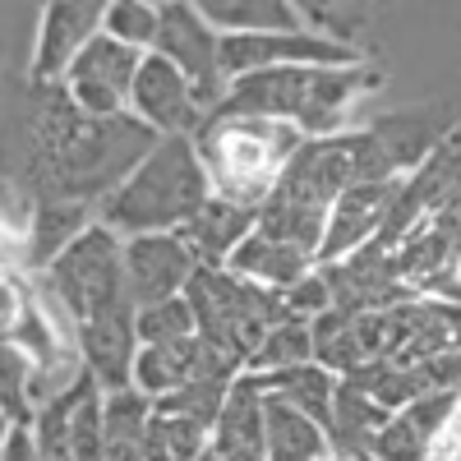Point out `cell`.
Instances as JSON below:
<instances>
[{"label": "cell", "instance_id": "1", "mask_svg": "<svg viewBox=\"0 0 461 461\" xmlns=\"http://www.w3.org/2000/svg\"><path fill=\"white\" fill-rule=\"evenodd\" d=\"M23 134H28L23 185L32 203L60 199L84 208H102L162 139L134 115H115V121L84 115L69 102L65 84L51 88L28 84Z\"/></svg>", "mask_w": 461, "mask_h": 461}, {"label": "cell", "instance_id": "2", "mask_svg": "<svg viewBox=\"0 0 461 461\" xmlns=\"http://www.w3.org/2000/svg\"><path fill=\"white\" fill-rule=\"evenodd\" d=\"M212 199V180L194 139H158L139 171L97 208V221L121 240L185 230Z\"/></svg>", "mask_w": 461, "mask_h": 461}, {"label": "cell", "instance_id": "3", "mask_svg": "<svg viewBox=\"0 0 461 461\" xmlns=\"http://www.w3.org/2000/svg\"><path fill=\"white\" fill-rule=\"evenodd\" d=\"M194 143H199V158L208 167L212 194L263 208V199L273 194L277 176L295 158L304 134L295 125H273V121L208 115V125L194 134Z\"/></svg>", "mask_w": 461, "mask_h": 461}, {"label": "cell", "instance_id": "4", "mask_svg": "<svg viewBox=\"0 0 461 461\" xmlns=\"http://www.w3.org/2000/svg\"><path fill=\"white\" fill-rule=\"evenodd\" d=\"M189 304L199 314V337L221 346L226 356H236L245 369L254 360V351L263 346V337L273 332L286 314V300L277 291H263L245 277H236L230 267H203L189 282Z\"/></svg>", "mask_w": 461, "mask_h": 461}, {"label": "cell", "instance_id": "5", "mask_svg": "<svg viewBox=\"0 0 461 461\" xmlns=\"http://www.w3.org/2000/svg\"><path fill=\"white\" fill-rule=\"evenodd\" d=\"M42 286L65 310V319L74 328L97 319L111 304L130 300V291H125V240L115 236L111 226L93 221L42 273Z\"/></svg>", "mask_w": 461, "mask_h": 461}, {"label": "cell", "instance_id": "6", "mask_svg": "<svg viewBox=\"0 0 461 461\" xmlns=\"http://www.w3.org/2000/svg\"><path fill=\"white\" fill-rule=\"evenodd\" d=\"M130 115H134V121H143L152 134H162V139H194L208 125L212 111L203 106L199 88L189 84L167 56L148 51L143 65H139V74H134Z\"/></svg>", "mask_w": 461, "mask_h": 461}, {"label": "cell", "instance_id": "7", "mask_svg": "<svg viewBox=\"0 0 461 461\" xmlns=\"http://www.w3.org/2000/svg\"><path fill=\"white\" fill-rule=\"evenodd\" d=\"M148 51H134L115 37L97 32L84 47V56L69 65L65 74V93L84 115L97 121H115V115H130V93H134V74L143 65Z\"/></svg>", "mask_w": 461, "mask_h": 461}, {"label": "cell", "instance_id": "8", "mask_svg": "<svg viewBox=\"0 0 461 461\" xmlns=\"http://www.w3.org/2000/svg\"><path fill=\"white\" fill-rule=\"evenodd\" d=\"M152 51L167 56L185 79L199 88L203 106L217 111L230 79L221 69V32L203 19L199 5H162V28H158V47Z\"/></svg>", "mask_w": 461, "mask_h": 461}, {"label": "cell", "instance_id": "9", "mask_svg": "<svg viewBox=\"0 0 461 461\" xmlns=\"http://www.w3.org/2000/svg\"><path fill=\"white\" fill-rule=\"evenodd\" d=\"M203 273L194 245L185 230H162V236H134L125 240V291L139 304H158L171 295H185L189 282Z\"/></svg>", "mask_w": 461, "mask_h": 461}, {"label": "cell", "instance_id": "10", "mask_svg": "<svg viewBox=\"0 0 461 461\" xmlns=\"http://www.w3.org/2000/svg\"><path fill=\"white\" fill-rule=\"evenodd\" d=\"M365 130L383 148L393 176L406 180L456 134V121H452L447 102H420V106H402V111H388V115H374Z\"/></svg>", "mask_w": 461, "mask_h": 461}, {"label": "cell", "instance_id": "11", "mask_svg": "<svg viewBox=\"0 0 461 461\" xmlns=\"http://www.w3.org/2000/svg\"><path fill=\"white\" fill-rule=\"evenodd\" d=\"M106 5H88V0H69V5H47L37 19V42L28 60V84L51 88L65 84L69 65L84 56V47L102 32Z\"/></svg>", "mask_w": 461, "mask_h": 461}, {"label": "cell", "instance_id": "12", "mask_svg": "<svg viewBox=\"0 0 461 461\" xmlns=\"http://www.w3.org/2000/svg\"><path fill=\"white\" fill-rule=\"evenodd\" d=\"M134 319H139V304L121 300V304H111V310H102L97 319L74 328V351H79L84 369L97 378L102 393H121L134 378V356H139Z\"/></svg>", "mask_w": 461, "mask_h": 461}, {"label": "cell", "instance_id": "13", "mask_svg": "<svg viewBox=\"0 0 461 461\" xmlns=\"http://www.w3.org/2000/svg\"><path fill=\"white\" fill-rule=\"evenodd\" d=\"M393 194H397V180L393 185H351L346 189L328 212V236H323L319 263H341V258L360 254L365 245H374L378 230H383V217H388V208H393Z\"/></svg>", "mask_w": 461, "mask_h": 461}, {"label": "cell", "instance_id": "14", "mask_svg": "<svg viewBox=\"0 0 461 461\" xmlns=\"http://www.w3.org/2000/svg\"><path fill=\"white\" fill-rule=\"evenodd\" d=\"M254 230H258V208L212 194L203 203V212L185 226V240L194 245V254H199L203 267H226L230 254H236L254 236Z\"/></svg>", "mask_w": 461, "mask_h": 461}, {"label": "cell", "instance_id": "15", "mask_svg": "<svg viewBox=\"0 0 461 461\" xmlns=\"http://www.w3.org/2000/svg\"><path fill=\"white\" fill-rule=\"evenodd\" d=\"M263 402L267 393H263L258 374H240L230 383L226 406L212 425V447L226 456H263Z\"/></svg>", "mask_w": 461, "mask_h": 461}, {"label": "cell", "instance_id": "16", "mask_svg": "<svg viewBox=\"0 0 461 461\" xmlns=\"http://www.w3.org/2000/svg\"><path fill=\"white\" fill-rule=\"evenodd\" d=\"M263 456L267 461H328L332 438L319 420L300 415L295 406H286L282 397L267 393V402H263Z\"/></svg>", "mask_w": 461, "mask_h": 461}, {"label": "cell", "instance_id": "17", "mask_svg": "<svg viewBox=\"0 0 461 461\" xmlns=\"http://www.w3.org/2000/svg\"><path fill=\"white\" fill-rule=\"evenodd\" d=\"M226 267H230L236 277L263 286V291L286 295L300 277L314 273L319 258H310V254H300V249H291V245H282V240H273V236H263V230H254V236H249L236 254H230Z\"/></svg>", "mask_w": 461, "mask_h": 461}, {"label": "cell", "instance_id": "18", "mask_svg": "<svg viewBox=\"0 0 461 461\" xmlns=\"http://www.w3.org/2000/svg\"><path fill=\"white\" fill-rule=\"evenodd\" d=\"M199 356H203V341H199V337L139 346L130 388H134V393H143L152 406H158V402H167L171 393H180L185 383L199 374Z\"/></svg>", "mask_w": 461, "mask_h": 461}, {"label": "cell", "instance_id": "19", "mask_svg": "<svg viewBox=\"0 0 461 461\" xmlns=\"http://www.w3.org/2000/svg\"><path fill=\"white\" fill-rule=\"evenodd\" d=\"M88 226H93V208L60 203V199H37L32 212H28V273H47Z\"/></svg>", "mask_w": 461, "mask_h": 461}, {"label": "cell", "instance_id": "20", "mask_svg": "<svg viewBox=\"0 0 461 461\" xmlns=\"http://www.w3.org/2000/svg\"><path fill=\"white\" fill-rule=\"evenodd\" d=\"M152 411L158 406L134 388L106 393L102 397V461H143Z\"/></svg>", "mask_w": 461, "mask_h": 461}, {"label": "cell", "instance_id": "21", "mask_svg": "<svg viewBox=\"0 0 461 461\" xmlns=\"http://www.w3.org/2000/svg\"><path fill=\"white\" fill-rule=\"evenodd\" d=\"M258 383H263V393L282 397L300 415H310L323 429H332V406H337V383L341 378L332 369H323L319 360L300 365V369H282V374H258Z\"/></svg>", "mask_w": 461, "mask_h": 461}, {"label": "cell", "instance_id": "22", "mask_svg": "<svg viewBox=\"0 0 461 461\" xmlns=\"http://www.w3.org/2000/svg\"><path fill=\"white\" fill-rule=\"evenodd\" d=\"M199 10L221 37H263V32L304 28L300 10L282 5V0H208V5H199Z\"/></svg>", "mask_w": 461, "mask_h": 461}, {"label": "cell", "instance_id": "23", "mask_svg": "<svg viewBox=\"0 0 461 461\" xmlns=\"http://www.w3.org/2000/svg\"><path fill=\"white\" fill-rule=\"evenodd\" d=\"M212 443V429H203L199 420H185L171 411H152L143 461H199Z\"/></svg>", "mask_w": 461, "mask_h": 461}, {"label": "cell", "instance_id": "24", "mask_svg": "<svg viewBox=\"0 0 461 461\" xmlns=\"http://www.w3.org/2000/svg\"><path fill=\"white\" fill-rule=\"evenodd\" d=\"M300 365H314V328L304 319H282L263 337V346L254 351L245 374H282V369H300Z\"/></svg>", "mask_w": 461, "mask_h": 461}, {"label": "cell", "instance_id": "25", "mask_svg": "<svg viewBox=\"0 0 461 461\" xmlns=\"http://www.w3.org/2000/svg\"><path fill=\"white\" fill-rule=\"evenodd\" d=\"M32 356L23 346H14L10 337H0V415L10 425H28L37 415L32 406Z\"/></svg>", "mask_w": 461, "mask_h": 461}, {"label": "cell", "instance_id": "26", "mask_svg": "<svg viewBox=\"0 0 461 461\" xmlns=\"http://www.w3.org/2000/svg\"><path fill=\"white\" fill-rule=\"evenodd\" d=\"M139 346H152V341H185V337H199V314L189 295H171V300H158V304H143L139 319Z\"/></svg>", "mask_w": 461, "mask_h": 461}, {"label": "cell", "instance_id": "27", "mask_svg": "<svg viewBox=\"0 0 461 461\" xmlns=\"http://www.w3.org/2000/svg\"><path fill=\"white\" fill-rule=\"evenodd\" d=\"M158 28H162V5H143V0H115V5H106V19H102V32L134 51L158 47Z\"/></svg>", "mask_w": 461, "mask_h": 461}, {"label": "cell", "instance_id": "28", "mask_svg": "<svg viewBox=\"0 0 461 461\" xmlns=\"http://www.w3.org/2000/svg\"><path fill=\"white\" fill-rule=\"evenodd\" d=\"M236 378H208V374H194L180 393H171L167 402H158V411H171V415H185V420H199L203 429L217 425V415L226 406V393Z\"/></svg>", "mask_w": 461, "mask_h": 461}, {"label": "cell", "instance_id": "29", "mask_svg": "<svg viewBox=\"0 0 461 461\" xmlns=\"http://www.w3.org/2000/svg\"><path fill=\"white\" fill-rule=\"evenodd\" d=\"M102 388H93L69 415V447L74 461H102Z\"/></svg>", "mask_w": 461, "mask_h": 461}, {"label": "cell", "instance_id": "30", "mask_svg": "<svg viewBox=\"0 0 461 461\" xmlns=\"http://www.w3.org/2000/svg\"><path fill=\"white\" fill-rule=\"evenodd\" d=\"M282 300H286V314H291V319H304V323H314L319 314H328V310H332V286H328V277H323V267H314L310 277H300Z\"/></svg>", "mask_w": 461, "mask_h": 461}, {"label": "cell", "instance_id": "31", "mask_svg": "<svg viewBox=\"0 0 461 461\" xmlns=\"http://www.w3.org/2000/svg\"><path fill=\"white\" fill-rule=\"evenodd\" d=\"M5 461H42V452H37V434H32V420H28V425H10V434H5Z\"/></svg>", "mask_w": 461, "mask_h": 461}]
</instances>
